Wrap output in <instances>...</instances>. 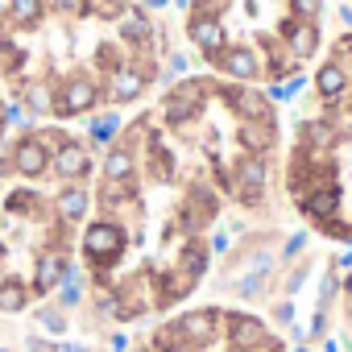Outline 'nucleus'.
<instances>
[{
  "label": "nucleus",
  "mask_w": 352,
  "mask_h": 352,
  "mask_svg": "<svg viewBox=\"0 0 352 352\" xmlns=\"http://www.w3.org/2000/svg\"><path fill=\"white\" fill-rule=\"evenodd\" d=\"M13 166H17V174H25V179H38V174L50 166V145H46L42 137L17 141V145H13Z\"/></svg>",
  "instance_id": "obj_6"
},
{
  "label": "nucleus",
  "mask_w": 352,
  "mask_h": 352,
  "mask_svg": "<svg viewBox=\"0 0 352 352\" xmlns=\"http://www.w3.org/2000/svg\"><path fill=\"white\" fill-rule=\"evenodd\" d=\"M25 108L30 112H46L50 108V87L46 83H30L25 87Z\"/></svg>",
  "instance_id": "obj_13"
},
{
  "label": "nucleus",
  "mask_w": 352,
  "mask_h": 352,
  "mask_svg": "<svg viewBox=\"0 0 352 352\" xmlns=\"http://www.w3.org/2000/svg\"><path fill=\"white\" fill-rule=\"evenodd\" d=\"M79 302V282L67 274V286H63V307H75Z\"/></svg>",
  "instance_id": "obj_17"
},
{
  "label": "nucleus",
  "mask_w": 352,
  "mask_h": 352,
  "mask_svg": "<svg viewBox=\"0 0 352 352\" xmlns=\"http://www.w3.org/2000/svg\"><path fill=\"white\" fill-rule=\"evenodd\" d=\"M153 120L212 170L228 204L257 208L265 199L282 145L278 108L265 91L228 79H183L162 96Z\"/></svg>",
  "instance_id": "obj_2"
},
{
  "label": "nucleus",
  "mask_w": 352,
  "mask_h": 352,
  "mask_svg": "<svg viewBox=\"0 0 352 352\" xmlns=\"http://www.w3.org/2000/svg\"><path fill=\"white\" fill-rule=\"evenodd\" d=\"M38 323H42V327L50 331V336H58V331H67V319H63L58 311H50V307H42V311H38Z\"/></svg>",
  "instance_id": "obj_14"
},
{
  "label": "nucleus",
  "mask_w": 352,
  "mask_h": 352,
  "mask_svg": "<svg viewBox=\"0 0 352 352\" xmlns=\"http://www.w3.org/2000/svg\"><path fill=\"white\" fill-rule=\"evenodd\" d=\"M0 352H13V348H0Z\"/></svg>",
  "instance_id": "obj_20"
},
{
  "label": "nucleus",
  "mask_w": 352,
  "mask_h": 352,
  "mask_svg": "<svg viewBox=\"0 0 352 352\" xmlns=\"http://www.w3.org/2000/svg\"><path fill=\"white\" fill-rule=\"evenodd\" d=\"M282 187L311 232L340 245L352 241V34L323 50L290 116Z\"/></svg>",
  "instance_id": "obj_1"
},
{
  "label": "nucleus",
  "mask_w": 352,
  "mask_h": 352,
  "mask_svg": "<svg viewBox=\"0 0 352 352\" xmlns=\"http://www.w3.org/2000/svg\"><path fill=\"white\" fill-rule=\"evenodd\" d=\"M336 315H340V336H344V344L352 348V270H348V278L340 282V302H336Z\"/></svg>",
  "instance_id": "obj_11"
},
{
  "label": "nucleus",
  "mask_w": 352,
  "mask_h": 352,
  "mask_svg": "<svg viewBox=\"0 0 352 352\" xmlns=\"http://www.w3.org/2000/svg\"><path fill=\"white\" fill-rule=\"evenodd\" d=\"M0 124H5V104H0Z\"/></svg>",
  "instance_id": "obj_19"
},
{
  "label": "nucleus",
  "mask_w": 352,
  "mask_h": 352,
  "mask_svg": "<svg viewBox=\"0 0 352 352\" xmlns=\"http://www.w3.org/2000/svg\"><path fill=\"white\" fill-rule=\"evenodd\" d=\"M100 100H104V87H100L91 75H71V79L50 96V108H54L58 116H79V112L96 108Z\"/></svg>",
  "instance_id": "obj_5"
},
{
  "label": "nucleus",
  "mask_w": 352,
  "mask_h": 352,
  "mask_svg": "<svg viewBox=\"0 0 352 352\" xmlns=\"http://www.w3.org/2000/svg\"><path fill=\"white\" fill-rule=\"evenodd\" d=\"M25 302H30V290L21 286V282H0V311H25Z\"/></svg>",
  "instance_id": "obj_12"
},
{
  "label": "nucleus",
  "mask_w": 352,
  "mask_h": 352,
  "mask_svg": "<svg viewBox=\"0 0 352 352\" xmlns=\"http://www.w3.org/2000/svg\"><path fill=\"white\" fill-rule=\"evenodd\" d=\"M50 9L71 13V17H83V13H87V0H50Z\"/></svg>",
  "instance_id": "obj_15"
},
{
  "label": "nucleus",
  "mask_w": 352,
  "mask_h": 352,
  "mask_svg": "<svg viewBox=\"0 0 352 352\" xmlns=\"http://www.w3.org/2000/svg\"><path fill=\"white\" fill-rule=\"evenodd\" d=\"M187 38L228 83L278 87L323 50V0H191Z\"/></svg>",
  "instance_id": "obj_3"
},
{
  "label": "nucleus",
  "mask_w": 352,
  "mask_h": 352,
  "mask_svg": "<svg viewBox=\"0 0 352 352\" xmlns=\"http://www.w3.org/2000/svg\"><path fill=\"white\" fill-rule=\"evenodd\" d=\"M67 274H71V270H67V257H63L58 249H54V253H42V257H38V274H34V290H38V294H50L54 286L67 282Z\"/></svg>",
  "instance_id": "obj_8"
},
{
  "label": "nucleus",
  "mask_w": 352,
  "mask_h": 352,
  "mask_svg": "<svg viewBox=\"0 0 352 352\" xmlns=\"http://www.w3.org/2000/svg\"><path fill=\"white\" fill-rule=\"evenodd\" d=\"M63 352H87V348H79V344H67V348H63Z\"/></svg>",
  "instance_id": "obj_18"
},
{
  "label": "nucleus",
  "mask_w": 352,
  "mask_h": 352,
  "mask_svg": "<svg viewBox=\"0 0 352 352\" xmlns=\"http://www.w3.org/2000/svg\"><path fill=\"white\" fill-rule=\"evenodd\" d=\"M50 166L63 174V179H87V170H91L87 149H83L79 141H58L54 153H50Z\"/></svg>",
  "instance_id": "obj_7"
},
{
  "label": "nucleus",
  "mask_w": 352,
  "mask_h": 352,
  "mask_svg": "<svg viewBox=\"0 0 352 352\" xmlns=\"http://www.w3.org/2000/svg\"><path fill=\"white\" fill-rule=\"evenodd\" d=\"M87 191L83 187H67L63 195H58V216L67 220V224H75V220H83V212H87Z\"/></svg>",
  "instance_id": "obj_10"
},
{
  "label": "nucleus",
  "mask_w": 352,
  "mask_h": 352,
  "mask_svg": "<svg viewBox=\"0 0 352 352\" xmlns=\"http://www.w3.org/2000/svg\"><path fill=\"white\" fill-rule=\"evenodd\" d=\"M42 9H46V0H9V21L21 25V30H34L42 21Z\"/></svg>",
  "instance_id": "obj_9"
},
{
  "label": "nucleus",
  "mask_w": 352,
  "mask_h": 352,
  "mask_svg": "<svg viewBox=\"0 0 352 352\" xmlns=\"http://www.w3.org/2000/svg\"><path fill=\"white\" fill-rule=\"evenodd\" d=\"M137 352H286L282 336L253 311L195 307L174 315Z\"/></svg>",
  "instance_id": "obj_4"
},
{
  "label": "nucleus",
  "mask_w": 352,
  "mask_h": 352,
  "mask_svg": "<svg viewBox=\"0 0 352 352\" xmlns=\"http://www.w3.org/2000/svg\"><path fill=\"white\" fill-rule=\"evenodd\" d=\"M112 133H116V116H100L96 120V141H112Z\"/></svg>",
  "instance_id": "obj_16"
}]
</instances>
